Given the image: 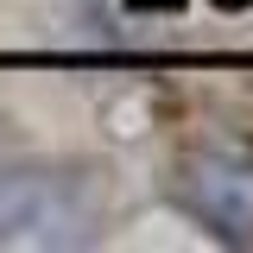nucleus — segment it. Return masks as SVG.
Returning <instances> with one entry per match:
<instances>
[{"mask_svg": "<svg viewBox=\"0 0 253 253\" xmlns=\"http://www.w3.org/2000/svg\"><path fill=\"white\" fill-rule=\"evenodd\" d=\"M95 203L83 177L51 165H0V247H83Z\"/></svg>", "mask_w": 253, "mask_h": 253, "instance_id": "f257e3e1", "label": "nucleus"}, {"mask_svg": "<svg viewBox=\"0 0 253 253\" xmlns=\"http://www.w3.org/2000/svg\"><path fill=\"white\" fill-rule=\"evenodd\" d=\"M177 203L228 247H253V152L196 146L177 158Z\"/></svg>", "mask_w": 253, "mask_h": 253, "instance_id": "f03ea898", "label": "nucleus"}, {"mask_svg": "<svg viewBox=\"0 0 253 253\" xmlns=\"http://www.w3.org/2000/svg\"><path fill=\"white\" fill-rule=\"evenodd\" d=\"M215 6H247V0H215Z\"/></svg>", "mask_w": 253, "mask_h": 253, "instance_id": "7ed1b4c3", "label": "nucleus"}]
</instances>
